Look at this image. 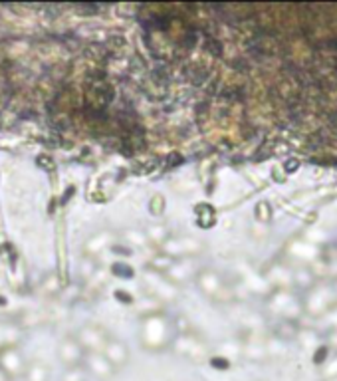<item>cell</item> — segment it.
Returning <instances> with one entry per match:
<instances>
[{"instance_id":"obj_4","label":"cell","mask_w":337,"mask_h":381,"mask_svg":"<svg viewBox=\"0 0 337 381\" xmlns=\"http://www.w3.org/2000/svg\"><path fill=\"white\" fill-rule=\"evenodd\" d=\"M0 381H8V376H6V372H2V370H0Z\"/></svg>"},{"instance_id":"obj_1","label":"cell","mask_w":337,"mask_h":381,"mask_svg":"<svg viewBox=\"0 0 337 381\" xmlns=\"http://www.w3.org/2000/svg\"><path fill=\"white\" fill-rule=\"evenodd\" d=\"M113 274L123 276V278H131V276H133L131 268H127V266H123V264H115V266H113Z\"/></svg>"},{"instance_id":"obj_5","label":"cell","mask_w":337,"mask_h":381,"mask_svg":"<svg viewBox=\"0 0 337 381\" xmlns=\"http://www.w3.org/2000/svg\"><path fill=\"white\" fill-rule=\"evenodd\" d=\"M0 304H4V298H0Z\"/></svg>"},{"instance_id":"obj_3","label":"cell","mask_w":337,"mask_h":381,"mask_svg":"<svg viewBox=\"0 0 337 381\" xmlns=\"http://www.w3.org/2000/svg\"><path fill=\"white\" fill-rule=\"evenodd\" d=\"M115 296H117L119 300H123L125 304H129V302H131V296H127L125 292H115Z\"/></svg>"},{"instance_id":"obj_2","label":"cell","mask_w":337,"mask_h":381,"mask_svg":"<svg viewBox=\"0 0 337 381\" xmlns=\"http://www.w3.org/2000/svg\"><path fill=\"white\" fill-rule=\"evenodd\" d=\"M212 366H214L216 370H226V368H228V362H226V360H218V358H214V360H212Z\"/></svg>"}]
</instances>
